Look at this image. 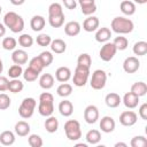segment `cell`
<instances>
[{"label": "cell", "instance_id": "cell-5", "mask_svg": "<svg viewBox=\"0 0 147 147\" xmlns=\"http://www.w3.org/2000/svg\"><path fill=\"white\" fill-rule=\"evenodd\" d=\"M36 107L37 101L33 98H24L18 107V114L22 118H30L32 117Z\"/></svg>", "mask_w": 147, "mask_h": 147}, {"label": "cell", "instance_id": "cell-26", "mask_svg": "<svg viewBox=\"0 0 147 147\" xmlns=\"http://www.w3.org/2000/svg\"><path fill=\"white\" fill-rule=\"evenodd\" d=\"M54 82H55V79H54L53 75H51V74H42L39 78V85L44 90L52 88L54 86Z\"/></svg>", "mask_w": 147, "mask_h": 147}, {"label": "cell", "instance_id": "cell-19", "mask_svg": "<svg viewBox=\"0 0 147 147\" xmlns=\"http://www.w3.org/2000/svg\"><path fill=\"white\" fill-rule=\"evenodd\" d=\"M71 78V70L68 67H60L55 71V79L60 83H65Z\"/></svg>", "mask_w": 147, "mask_h": 147}, {"label": "cell", "instance_id": "cell-51", "mask_svg": "<svg viewBox=\"0 0 147 147\" xmlns=\"http://www.w3.org/2000/svg\"><path fill=\"white\" fill-rule=\"evenodd\" d=\"M9 1L14 6H21V5H23L25 2V0H9Z\"/></svg>", "mask_w": 147, "mask_h": 147}, {"label": "cell", "instance_id": "cell-4", "mask_svg": "<svg viewBox=\"0 0 147 147\" xmlns=\"http://www.w3.org/2000/svg\"><path fill=\"white\" fill-rule=\"evenodd\" d=\"M64 133L71 141L79 140L82 138V129L79 122L76 119H68L64 123Z\"/></svg>", "mask_w": 147, "mask_h": 147}, {"label": "cell", "instance_id": "cell-18", "mask_svg": "<svg viewBox=\"0 0 147 147\" xmlns=\"http://www.w3.org/2000/svg\"><path fill=\"white\" fill-rule=\"evenodd\" d=\"M28 53L24 49H14L13 54H11V60L15 64H25L28 62Z\"/></svg>", "mask_w": 147, "mask_h": 147}, {"label": "cell", "instance_id": "cell-48", "mask_svg": "<svg viewBox=\"0 0 147 147\" xmlns=\"http://www.w3.org/2000/svg\"><path fill=\"white\" fill-rule=\"evenodd\" d=\"M8 84H9L8 78L5 77V76H1V75H0V92L8 91Z\"/></svg>", "mask_w": 147, "mask_h": 147}, {"label": "cell", "instance_id": "cell-25", "mask_svg": "<svg viewBox=\"0 0 147 147\" xmlns=\"http://www.w3.org/2000/svg\"><path fill=\"white\" fill-rule=\"evenodd\" d=\"M44 126H45V129L48 133H55L59 129V119L55 116L51 115L45 119Z\"/></svg>", "mask_w": 147, "mask_h": 147}, {"label": "cell", "instance_id": "cell-7", "mask_svg": "<svg viewBox=\"0 0 147 147\" xmlns=\"http://www.w3.org/2000/svg\"><path fill=\"white\" fill-rule=\"evenodd\" d=\"M107 83V74L102 69H96L92 74L90 85L93 90H102Z\"/></svg>", "mask_w": 147, "mask_h": 147}, {"label": "cell", "instance_id": "cell-6", "mask_svg": "<svg viewBox=\"0 0 147 147\" xmlns=\"http://www.w3.org/2000/svg\"><path fill=\"white\" fill-rule=\"evenodd\" d=\"M88 76H90V69L77 64V67L74 71V77H72L74 85L77 86V87L85 86L87 80H88Z\"/></svg>", "mask_w": 147, "mask_h": 147}, {"label": "cell", "instance_id": "cell-27", "mask_svg": "<svg viewBox=\"0 0 147 147\" xmlns=\"http://www.w3.org/2000/svg\"><path fill=\"white\" fill-rule=\"evenodd\" d=\"M119 9L121 11L126 15V16H131L136 13V5L133 1H130V0H123L119 5Z\"/></svg>", "mask_w": 147, "mask_h": 147}, {"label": "cell", "instance_id": "cell-38", "mask_svg": "<svg viewBox=\"0 0 147 147\" xmlns=\"http://www.w3.org/2000/svg\"><path fill=\"white\" fill-rule=\"evenodd\" d=\"M77 64L90 69V68H91V64H92L91 55L87 54V53H82V54H79V56H78V59H77Z\"/></svg>", "mask_w": 147, "mask_h": 147}, {"label": "cell", "instance_id": "cell-55", "mask_svg": "<svg viewBox=\"0 0 147 147\" xmlns=\"http://www.w3.org/2000/svg\"><path fill=\"white\" fill-rule=\"evenodd\" d=\"M2 71H3V63H2V60L0 59V75L2 74Z\"/></svg>", "mask_w": 147, "mask_h": 147}, {"label": "cell", "instance_id": "cell-57", "mask_svg": "<svg viewBox=\"0 0 147 147\" xmlns=\"http://www.w3.org/2000/svg\"><path fill=\"white\" fill-rule=\"evenodd\" d=\"M1 11H2V8H1V6H0V14H1Z\"/></svg>", "mask_w": 147, "mask_h": 147}, {"label": "cell", "instance_id": "cell-52", "mask_svg": "<svg viewBox=\"0 0 147 147\" xmlns=\"http://www.w3.org/2000/svg\"><path fill=\"white\" fill-rule=\"evenodd\" d=\"M6 34V26L3 23L0 22V37H3Z\"/></svg>", "mask_w": 147, "mask_h": 147}, {"label": "cell", "instance_id": "cell-45", "mask_svg": "<svg viewBox=\"0 0 147 147\" xmlns=\"http://www.w3.org/2000/svg\"><path fill=\"white\" fill-rule=\"evenodd\" d=\"M29 67L32 68V69H34V70L38 71V72H41L42 69L45 68L44 64H42V62H41V60L39 59V56L32 57V59L30 60V62H29Z\"/></svg>", "mask_w": 147, "mask_h": 147}, {"label": "cell", "instance_id": "cell-54", "mask_svg": "<svg viewBox=\"0 0 147 147\" xmlns=\"http://www.w3.org/2000/svg\"><path fill=\"white\" fill-rule=\"evenodd\" d=\"M136 3H138V5H144V3H146L147 2V0H133Z\"/></svg>", "mask_w": 147, "mask_h": 147}, {"label": "cell", "instance_id": "cell-34", "mask_svg": "<svg viewBox=\"0 0 147 147\" xmlns=\"http://www.w3.org/2000/svg\"><path fill=\"white\" fill-rule=\"evenodd\" d=\"M113 44L115 45V47H116L117 51H125L127 48V46H129V40H127L126 37L118 36V37H116L114 39Z\"/></svg>", "mask_w": 147, "mask_h": 147}, {"label": "cell", "instance_id": "cell-12", "mask_svg": "<svg viewBox=\"0 0 147 147\" xmlns=\"http://www.w3.org/2000/svg\"><path fill=\"white\" fill-rule=\"evenodd\" d=\"M78 3L80 6L82 13L86 16H90L96 11L95 0H78Z\"/></svg>", "mask_w": 147, "mask_h": 147}, {"label": "cell", "instance_id": "cell-40", "mask_svg": "<svg viewBox=\"0 0 147 147\" xmlns=\"http://www.w3.org/2000/svg\"><path fill=\"white\" fill-rule=\"evenodd\" d=\"M63 14V8L62 5L59 2H53L48 7V16H57Z\"/></svg>", "mask_w": 147, "mask_h": 147}, {"label": "cell", "instance_id": "cell-29", "mask_svg": "<svg viewBox=\"0 0 147 147\" xmlns=\"http://www.w3.org/2000/svg\"><path fill=\"white\" fill-rule=\"evenodd\" d=\"M131 92L134 93L136 95H138L139 98L146 95V93H147V85H146V83L141 82V80L133 83V85L131 86Z\"/></svg>", "mask_w": 147, "mask_h": 147}, {"label": "cell", "instance_id": "cell-42", "mask_svg": "<svg viewBox=\"0 0 147 147\" xmlns=\"http://www.w3.org/2000/svg\"><path fill=\"white\" fill-rule=\"evenodd\" d=\"M28 144L31 146V147H41L44 145V141H42V138L39 136V134H30L28 137Z\"/></svg>", "mask_w": 147, "mask_h": 147}, {"label": "cell", "instance_id": "cell-36", "mask_svg": "<svg viewBox=\"0 0 147 147\" xmlns=\"http://www.w3.org/2000/svg\"><path fill=\"white\" fill-rule=\"evenodd\" d=\"M16 45H17V40L14 37H5L1 41V46L6 51H14L16 48Z\"/></svg>", "mask_w": 147, "mask_h": 147}, {"label": "cell", "instance_id": "cell-11", "mask_svg": "<svg viewBox=\"0 0 147 147\" xmlns=\"http://www.w3.org/2000/svg\"><path fill=\"white\" fill-rule=\"evenodd\" d=\"M138 115L133 110H125L119 115V123L123 126H132L137 123Z\"/></svg>", "mask_w": 147, "mask_h": 147}, {"label": "cell", "instance_id": "cell-33", "mask_svg": "<svg viewBox=\"0 0 147 147\" xmlns=\"http://www.w3.org/2000/svg\"><path fill=\"white\" fill-rule=\"evenodd\" d=\"M134 55H138V56H144L147 54V42L146 41H137L134 45H133V48H132Z\"/></svg>", "mask_w": 147, "mask_h": 147}, {"label": "cell", "instance_id": "cell-44", "mask_svg": "<svg viewBox=\"0 0 147 147\" xmlns=\"http://www.w3.org/2000/svg\"><path fill=\"white\" fill-rule=\"evenodd\" d=\"M131 147H145L147 146V139L144 136H136L130 141Z\"/></svg>", "mask_w": 147, "mask_h": 147}, {"label": "cell", "instance_id": "cell-3", "mask_svg": "<svg viewBox=\"0 0 147 147\" xmlns=\"http://www.w3.org/2000/svg\"><path fill=\"white\" fill-rule=\"evenodd\" d=\"M53 111H54V96L49 92L41 93L39 95L38 113L44 117H48L53 115Z\"/></svg>", "mask_w": 147, "mask_h": 147}, {"label": "cell", "instance_id": "cell-30", "mask_svg": "<svg viewBox=\"0 0 147 147\" xmlns=\"http://www.w3.org/2000/svg\"><path fill=\"white\" fill-rule=\"evenodd\" d=\"M85 139L87 141V144H91V145H96L100 142L101 140V133L99 130H95V129H92L90 131H87L86 136H85Z\"/></svg>", "mask_w": 147, "mask_h": 147}, {"label": "cell", "instance_id": "cell-43", "mask_svg": "<svg viewBox=\"0 0 147 147\" xmlns=\"http://www.w3.org/2000/svg\"><path fill=\"white\" fill-rule=\"evenodd\" d=\"M22 74H23V69H22V65H20V64H13L8 69V76L10 78H20V76H22Z\"/></svg>", "mask_w": 147, "mask_h": 147}, {"label": "cell", "instance_id": "cell-35", "mask_svg": "<svg viewBox=\"0 0 147 147\" xmlns=\"http://www.w3.org/2000/svg\"><path fill=\"white\" fill-rule=\"evenodd\" d=\"M39 74H40V72H38V71H36L34 69L28 67L25 70H23V74H22V75H23L24 80H26V82H34V80H37V78L39 77Z\"/></svg>", "mask_w": 147, "mask_h": 147}, {"label": "cell", "instance_id": "cell-17", "mask_svg": "<svg viewBox=\"0 0 147 147\" xmlns=\"http://www.w3.org/2000/svg\"><path fill=\"white\" fill-rule=\"evenodd\" d=\"M80 24L77 21H70L64 25V33L69 37H75L80 32Z\"/></svg>", "mask_w": 147, "mask_h": 147}, {"label": "cell", "instance_id": "cell-8", "mask_svg": "<svg viewBox=\"0 0 147 147\" xmlns=\"http://www.w3.org/2000/svg\"><path fill=\"white\" fill-rule=\"evenodd\" d=\"M116 52H117V49H116L115 45L110 41H107V42H103V45L101 46L100 52H99V56L102 61L109 62L110 60L114 59Z\"/></svg>", "mask_w": 147, "mask_h": 147}, {"label": "cell", "instance_id": "cell-16", "mask_svg": "<svg viewBox=\"0 0 147 147\" xmlns=\"http://www.w3.org/2000/svg\"><path fill=\"white\" fill-rule=\"evenodd\" d=\"M45 24H46V20L41 15H34L30 21V26L34 32H40L45 28Z\"/></svg>", "mask_w": 147, "mask_h": 147}, {"label": "cell", "instance_id": "cell-9", "mask_svg": "<svg viewBox=\"0 0 147 147\" xmlns=\"http://www.w3.org/2000/svg\"><path fill=\"white\" fill-rule=\"evenodd\" d=\"M99 109L96 106L94 105H88L85 109H84V119L87 124H94L96 123V121L99 119Z\"/></svg>", "mask_w": 147, "mask_h": 147}, {"label": "cell", "instance_id": "cell-32", "mask_svg": "<svg viewBox=\"0 0 147 147\" xmlns=\"http://www.w3.org/2000/svg\"><path fill=\"white\" fill-rule=\"evenodd\" d=\"M24 88V84L18 78H11L8 84V91L11 93H20Z\"/></svg>", "mask_w": 147, "mask_h": 147}, {"label": "cell", "instance_id": "cell-50", "mask_svg": "<svg viewBox=\"0 0 147 147\" xmlns=\"http://www.w3.org/2000/svg\"><path fill=\"white\" fill-rule=\"evenodd\" d=\"M62 2L64 5V7L69 10H74L77 7V1L76 0H62Z\"/></svg>", "mask_w": 147, "mask_h": 147}, {"label": "cell", "instance_id": "cell-20", "mask_svg": "<svg viewBox=\"0 0 147 147\" xmlns=\"http://www.w3.org/2000/svg\"><path fill=\"white\" fill-rule=\"evenodd\" d=\"M30 124L25 121H18L14 126V132L18 137H26L30 133Z\"/></svg>", "mask_w": 147, "mask_h": 147}, {"label": "cell", "instance_id": "cell-1", "mask_svg": "<svg viewBox=\"0 0 147 147\" xmlns=\"http://www.w3.org/2000/svg\"><path fill=\"white\" fill-rule=\"evenodd\" d=\"M3 24L6 28H8L11 32L18 33L22 32L24 29V20L21 15H18L15 11H8L3 16Z\"/></svg>", "mask_w": 147, "mask_h": 147}, {"label": "cell", "instance_id": "cell-37", "mask_svg": "<svg viewBox=\"0 0 147 147\" xmlns=\"http://www.w3.org/2000/svg\"><path fill=\"white\" fill-rule=\"evenodd\" d=\"M33 38L30 36V34H28V33H23V34H21L20 37H18V45L20 46H22L23 48H29V47H31L32 45H33Z\"/></svg>", "mask_w": 147, "mask_h": 147}, {"label": "cell", "instance_id": "cell-13", "mask_svg": "<svg viewBox=\"0 0 147 147\" xmlns=\"http://www.w3.org/2000/svg\"><path fill=\"white\" fill-rule=\"evenodd\" d=\"M99 25H100V21L96 16H93V15H90L87 18L84 20L83 22V29L86 31V32H93V31H96L99 29Z\"/></svg>", "mask_w": 147, "mask_h": 147}, {"label": "cell", "instance_id": "cell-58", "mask_svg": "<svg viewBox=\"0 0 147 147\" xmlns=\"http://www.w3.org/2000/svg\"><path fill=\"white\" fill-rule=\"evenodd\" d=\"M0 45H1V44H0Z\"/></svg>", "mask_w": 147, "mask_h": 147}, {"label": "cell", "instance_id": "cell-22", "mask_svg": "<svg viewBox=\"0 0 147 147\" xmlns=\"http://www.w3.org/2000/svg\"><path fill=\"white\" fill-rule=\"evenodd\" d=\"M105 102L109 108H117L122 102V98L119 96V94H117L115 92H110L106 95Z\"/></svg>", "mask_w": 147, "mask_h": 147}, {"label": "cell", "instance_id": "cell-28", "mask_svg": "<svg viewBox=\"0 0 147 147\" xmlns=\"http://www.w3.org/2000/svg\"><path fill=\"white\" fill-rule=\"evenodd\" d=\"M15 142V133L13 131L6 130L0 133V144L3 146H11Z\"/></svg>", "mask_w": 147, "mask_h": 147}, {"label": "cell", "instance_id": "cell-14", "mask_svg": "<svg viewBox=\"0 0 147 147\" xmlns=\"http://www.w3.org/2000/svg\"><path fill=\"white\" fill-rule=\"evenodd\" d=\"M116 123L111 116H103L100 119V129L105 133H111L115 130Z\"/></svg>", "mask_w": 147, "mask_h": 147}, {"label": "cell", "instance_id": "cell-23", "mask_svg": "<svg viewBox=\"0 0 147 147\" xmlns=\"http://www.w3.org/2000/svg\"><path fill=\"white\" fill-rule=\"evenodd\" d=\"M59 111L62 116L64 117H69L72 115L74 113V105L71 101L69 100H63L59 103Z\"/></svg>", "mask_w": 147, "mask_h": 147}, {"label": "cell", "instance_id": "cell-24", "mask_svg": "<svg viewBox=\"0 0 147 147\" xmlns=\"http://www.w3.org/2000/svg\"><path fill=\"white\" fill-rule=\"evenodd\" d=\"M49 47H51V51L53 53H55V54H62L67 49V44H65L64 40L57 38V39H54V40L51 41Z\"/></svg>", "mask_w": 147, "mask_h": 147}, {"label": "cell", "instance_id": "cell-2", "mask_svg": "<svg viewBox=\"0 0 147 147\" xmlns=\"http://www.w3.org/2000/svg\"><path fill=\"white\" fill-rule=\"evenodd\" d=\"M110 28L115 33L127 34L133 31L134 24L130 18H126L124 16H116L115 18H113L110 23Z\"/></svg>", "mask_w": 147, "mask_h": 147}, {"label": "cell", "instance_id": "cell-46", "mask_svg": "<svg viewBox=\"0 0 147 147\" xmlns=\"http://www.w3.org/2000/svg\"><path fill=\"white\" fill-rule=\"evenodd\" d=\"M36 41H37V44H38L39 46L46 47V46H49V44H51V41H52V38H51L48 34H46V33H40V34L37 37Z\"/></svg>", "mask_w": 147, "mask_h": 147}, {"label": "cell", "instance_id": "cell-10", "mask_svg": "<svg viewBox=\"0 0 147 147\" xmlns=\"http://www.w3.org/2000/svg\"><path fill=\"white\" fill-rule=\"evenodd\" d=\"M140 68V61L136 56H129L123 62V70L126 74H134Z\"/></svg>", "mask_w": 147, "mask_h": 147}, {"label": "cell", "instance_id": "cell-53", "mask_svg": "<svg viewBox=\"0 0 147 147\" xmlns=\"http://www.w3.org/2000/svg\"><path fill=\"white\" fill-rule=\"evenodd\" d=\"M119 146H122V147H127V145H126L125 142H116V144H115V147H119Z\"/></svg>", "mask_w": 147, "mask_h": 147}, {"label": "cell", "instance_id": "cell-49", "mask_svg": "<svg viewBox=\"0 0 147 147\" xmlns=\"http://www.w3.org/2000/svg\"><path fill=\"white\" fill-rule=\"evenodd\" d=\"M138 114L139 116L141 117V119L146 121L147 119V103H142L140 107H139V110H138Z\"/></svg>", "mask_w": 147, "mask_h": 147}, {"label": "cell", "instance_id": "cell-41", "mask_svg": "<svg viewBox=\"0 0 147 147\" xmlns=\"http://www.w3.org/2000/svg\"><path fill=\"white\" fill-rule=\"evenodd\" d=\"M38 56H39V59L41 60V62H42V64H44L45 68L48 67V65H51L52 62H53V60H54V56H53L52 52H48V51L41 52Z\"/></svg>", "mask_w": 147, "mask_h": 147}, {"label": "cell", "instance_id": "cell-21", "mask_svg": "<svg viewBox=\"0 0 147 147\" xmlns=\"http://www.w3.org/2000/svg\"><path fill=\"white\" fill-rule=\"evenodd\" d=\"M110 37H111V31L107 26L99 28L95 32V40L98 42H107V41H109Z\"/></svg>", "mask_w": 147, "mask_h": 147}, {"label": "cell", "instance_id": "cell-15", "mask_svg": "<svg viewBox=\"0 0 147 147\" xmlns=\"http://www.w3.org/2000/svg\"><path fill=\"white\" fill-rule=\"evenodd\" d=\"M122 102L124 103V106L129 109H133L138 106L139 103V96L136 95L134 93H132L131 91L130 92H126L122 99Z\"/></svg>", "mask_w": 147, "mask_h": 147}, {"label": "cell", "instance_id": "cell-47", "mask_svg": "<svg viewBox=\"0 0 147 147\" xmlns=\"http://www.w3.org/2000/svg\"><path fill=\"white\" fill-rule=\"evenodd\" d=\"M11 100L6 93H0V110H6L10 107Z\"/></svg>", "mask_w": 147, "mask_h": 147}, {"label": "cell", "instance_id": "cell-39", "mask_svg": "<svg viewBox=\"0 0 147 147\" xmlns=\"http://www.w3.org/2000/svg\"><path fill=\"white\" fill-rule=\"evenodd\" d=\"M64 14L57 16H48V23L52 28H61L64 23Z\"/></svg>", "mask_w": 147, "mask_h": 147}, {"label": "cell", "instance_id": "cell-56", "mask_svg": "<svg viewBox=\"0 0 147 147\" xmlns=\"http://www.w3.org/2000/svg\"><path fill=\"white\" fill-rule=\"evenodd\" d=\"M76 146H77V147H87L86 144H76Z\"/></svg>", "mask_w": 147, "mask_h": 147}, {"label": "cell", "instance_id": "cell-31", "mask_svg": "<svg viewBox=\"0 0 147 147\" xmlns=\"http://www.w3.org/2000/svg\"><path fill=\"white\" fill-rule=\"evenodd\" d=\"M56 93L61 98H67L72 93V85L67 83V82L65 83H61L56 88Z\"/></svg>", "mask_w": 147, "mask_h": 147}]
</instances>
